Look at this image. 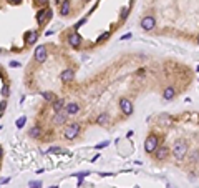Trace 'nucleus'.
Instances as JSON below:
<instances>
[{
  "label": "nucleus",
  "mask_w": 199,
  "mask_h": 188,
  "mask_svg": "<svg viewBox=\"0 0 199 188\" xmlns=\"http://www.w3.org/2000/svg\"><path fill=\"white\" fill-rule=\"evenodd\" d=\"M78 133H80V123H70V125L65 128V137H67L68 140L75 138Z\"/></svg>",
  "instance_id": "7ed1b4c3"
},
{
  "label": "nucleus",
  "mask_w": 199,
  "mask_h": 188,
  "mask_svg": "<svg viewBox=\"0 0 199 188\" xmlns=\"http://www.w3.org/2000/svg\"><path fill=\"white\" fill-rule=\"evenodd\" d=\"M68 12H70V0H63L61 2V7H60V15H68Z\"/></svg>",
  "instance_id": "ddd939ff"
},
{
  "label": "nucleus",
  "mask_w": 199,
  "mask_h": 188,
  "mask_svg": "<svg viewBox=\"0 0 199 188\" xmlns=\"http://www.w3.org/2000/svg\"><path fill=\"white\" fill-rule=\"evenodd\" d=\"M37 4L38 5H46L48 4V0H37Z\"/></svg>",
  "instance_id": "b1692460"
},
{
  "label": "nucleus",
  "mask_w": 199,
  "mask_h": 188,
  "mask_svg": "<svg viewBox=\"0 0 199 188\" xmlns=\"http://www.w3.org/2000/svg\"><path fill=\"white\" fill-rule=\"evenodd\" d=\"M67 115H68L67 112H58V113H55L53 123H57V125H61V123H65V122H67Z\"/></svg>",
  "instance_id": "6e6552de"
},
{
  "label": "nucleus",
  "mask_w": 199,
  "mask_h": 188,
  "mask_svg": "<svg viewBox=\"0 0 199 188\" xmlns=\"http://www.w3.org/2000/svg\"><path fill=\"white\" fill-rule=\"evenodd\" d=\"M174 93H176V92H174V88H173V87H168L166 90H164V95H163V97L166 98V100H171V98L174 97Z\"/></svg>",
  "instance_id": "2eb2a0df"
},
{
  "label": "nucleus",
  "mask_w": 199,
  "mask_h": 188,
  "mask_svg": "<svg viewBox=\"0 0 199 188\" xmlns=\"http://www.w3.org/2000/svg\"><path fill=\"white\" fill-rule=\"evenodd\" d=\"M75 77V72L71 68L65 70V72H61V82H70V80H73Z\"/></svg>",
  "instance_id": "9d476101"
},
{
  "label": "nucleus",
  "mask_w": 199,
  "mask_h": 188,
  "mask_svg": "<svg viewBox=\"0 0 199 188\" xmlns=\"http://www.w3.org/2000/svg\"><path fill=\"white\" fill-rule=\"evenodd\" d=\"M78 110H80L78 103H68V105H67V110H65V112H67L68 115H76V113H78Z\"/></svg>",
  "instance_id": "9b49d317"
},
{
  "label": "nucleus",
  "mask_w": 199,
  "mask_h": 188,
  "mask_svg": "<svg viewBox=\"0 0 199 188\" xmlns=\"http://www.w3.org/2000/svg\"><path fill=\"white\" fill-rule=\"evenodd\" d=\"M108 120H110V117H108L106 113H101V115H100L98 118H96V122H98V123H101V125H106V123H108Z\"/></svg>",
  "instance_id": "dca6fc26"
},
{
  "label": "nucleus",
  "mask_w": 199,
  "mask_h": 188,
  "mask_svg": "<svg viewBox=\"0 0 199 188\" xmlns=\"http://www.w3.org/2000/svg\"><path fill=\"white\" fill-rule=\"evenodd\" d=\"M25 38H27V42H28V44H33V42L37 40V33L35 32H27Z\"/></svg>",
  "instance_id": "f3484780"
},
{
  "label": "nucleus",
  "mask_w": 199,
  "mask_h": 188,
  "mask_svg": "<svg viewBox=\"0 0 199 188\" xmlns=\"http://www.w3.org/2000/svg\"><path fill=\"white\" fill-rule=\"evenodd\" d=\"M50 188H57V186H50Z\"/></svg>",
  "instance_id": "cd10ccee"
},
{
  "label": "nucleus",
  "mask_w": 199,
  "mask_h": 188,
  "mask_svg": "<svg viewBox=\"0 0 199 188\" xmlns=\"http://www.w3.org/2000/svg\"><path fill=\"white\" fill-rule=\"evenodd\" d=\"M186 152H188V145H186V141L179 140V141H176V143H174V147H173V155L176 156L178 160L184 158Z\"/></svg>",
  "instance_id": "f257e3e1"
},
{
  "label": "nucleus",
  "mask_w": 199,
  "mask_h": 188,
  "mask_svg": "<svg viewBox=\"0 0 199 188\" xmlns=\"http://www.w3.org/2000/svg\"><path fill=\"white\" fill-rule=\"evenodd\" d=\"M35 60L38 62V63H42V62L46 60V47L45 45H38L35 50Z\"/></svg>",
  "instance_id": "39448f33"
},
{
  "label": "nucleus",
  "mask_w": 199,
  "mask_h": 188,
  "mask_svg": "<svg viewBox=\"0 0 199 188\" xmlns=\"http://www.w3.org/2000/svg\"><path fill=\"white\" fill-rule=\"evenodd\" d=\"M120 108L123 113H126V115H131L133 113V103L131 100H128V98H121L120 100Z\"/></svg>",
  "instance_id": "20e7f679"
},
{
  "label": "nucleus",
  "mask_w": 199,
  "mask_h": 188,
  "mask_svg": "<svg viewBox=\"0 0 199 188\" xmlns=\"http://www.w3.org/2000/svg\"><path fill=\"white\" fill-rule=\"evenodd\" d=\"M40 133H42V128H40L38 125H37V127H33L32 130H30V135H32V137H40Z\"/></svg>",
  "instance_id": "6ab92c4d"
},
{
  "label": "nucleus",
  "mask_w": 199,
  "mask_h": 188,
  "mask_svg": "<svg viewBox=\"0 0 199 188\" xmlns=\"http://www.w3.org/2000/svg\"><path fill=\"white\" fill-rule=\"evenodd\" d=\"M168 155H169V148H168L166 145H164V147H159V148L156 150V158L158 160H166Z\"/></svg>",
  "instance_id": "0eeeda50"
},
{
  "label": "nucleus",
  "mask_w": 199,
  "mask_h": 188,
  "mask_svg": "<svg viewBox=\"0 0 199 188\" xmlns=\"http://www.w3.org/2000/svg\"><path fill=\"white\" fill-rule=\"evenodd\" d=\"M106 145H108V141H103L101 145H96V148H101V147H106Z\"/></svg>",
  "instance_id": "a878e982"
},
{
  "label": "nucleus",
  "mask_w": 199,
  "mask_h": 188,
  "mask_svg": "<svg viewBox=\"0 0 199 188\" xmlns=\"http://www.w3.org/2000/svg\"><path fill=\"white\" fill-rule=\"evenodd\" d=\"M2 95H4V97H7V95H8V88L5 87V85L2 87Z\"/></svg>",
  "instance_id": "5701e85b"
},
{
  "label": "nucleus",
  "mask_w": 199,
  "mask_h": 188,
  "mask_svg": "<svg viewBox=\"0 0 199 188\" xmlns=\"http://www.w3.org/2000/svg\"><path fill=\"white\" fill-rule=\"evenodd\" d=\"M106 37H108V32H106V33H103V35L100 37V38H98V42H101V40H105V38H106Z\"/></svg>",
  "instance_id": "393cba45"
},
{
  "label": "nucleus",
  "mask_w": 199,
  "mask_h": 188,
  "mask_svg": "<svg viewBox=\"0 0 199 188\" xmlns=\"http://www.w3.org/2000/svg\"><path fill=\"white\" fill-rule=\"evenodd\" d=\"M30 188H42V181H30Z\"/></svg>",
  "instance_id": "aec40b11"
},
{
  "label": "nucleus",
  "mask_w": 199,
  "mask_h": 188,
  "mask_svg": "<svg viewBox=\"0 0 199 188\" xmlns=\"http://www.w3.org/2000/svg\"><path fill=\"white\" fill-rule=\"evenodd\" d=\"M8 2H12V4H18L20 0H8Z\"/></svg>",
  "instance_id": "bb28decb"
},
{
  "label": "nucleus",
  "mask_w": 199,
  "mask_h": 188,
  "mask_svg": "<svg viewBox=\"0 0 199 188\" xmlns=\"http://www.w3.org/2000/svg\"><path fill=\"white\" fill-rule=\"evenodd\" d=\"M154 25H156V20H154V17L153 15H148V17H144L141 20V27L144 30H151V29H154Z\"/></svg>",
  "instance_id": "423d86ee"
},
{
  "label": "nucleus",
  "mask_w": 199,
  "mask_h": 188,
  "mask_svg": "<svg viewBox=\"0 0 199 188\" xmlns=\"http://www.w3.org/2000/svg\"><path fill=\"white\" fill-rule=\"evenodd\" d=\"M80 44H82V37L78 35V33H73V35L70 37V45L71 47H80Z\"/></svg>",
  "instance_id": "f8f14e48"
},
{
  "label": "nucleus",
  "mask_w": 199,
  "mask_h": 188,
  "mask_svg": "<svg viewBox=\"0 0 199 188\" xmlns=\"http://www.w3.org/2000/svg\"><path fill=\"white\" fill-rule=\"evenodd\" d=\"M63 105H65V102L61 100H55L53 102V110H55V113H58V112H61V110H63Z\"/></svg>",
  "instance_id": "4468645a"
},
{
  "label": "nucleus",
  "mask_w": 199,
  "mask_h": 188,
  "mask_svg": "<svg viewBox=\"0 0 199 188\" xmlns=\"http://www.w3.org/2000/svg\"><path fill=\"white\" fill-rule=\"evenodd\" d=\"M45 18H46V20L50 18V10H40V12H38V15H37V22H38L40 25H43Z\"/></svg>",
  "instance_id": "1a4fd4ad"
},
{
  "label": "nucleus",
  "mask_w": 199,
  "mask_h": 188,
  "mask_svg": "<svg viewBox=\"0 0 199 188\" xmlns=\"http://www.w3.org/2000/svg\"><path fill=\"white\" fill-rule=\"evenodd\" d=\"M43 98H45L46 102H52V103H53L55 102V93H52V92H43Z\"/></svg>",
  "instance_id": "a211bd4d"
},
{
  "label": "nucleus",
  "mask_w": 199,
  "mask_h": 188,
  "mask_svg": "<svg viewBox=\"0 0 199 188\" xmlns=\"http://www.w3.org/2000/svg\"><path fill=\"white\" fill-rule=\"evenodd\" d=\"M144 148H146V152H148V153H153V152H156V150L159 148V147H158V137H156V135H149V137L146 138Z\"/></svg>",
  "instance_id": "f03ea898"
},
{
  "label": "nucleus",
  "mask_w": 199,
  "mask_h": 188,
  "mask_svg": "<svg viewBox=\"0 0 199 188\" xmlns=\"http://www.w3.org/2000/svg\"><path fill=\"white\" fill-rule=\"evenodd\" d=\"M23 125H25V117H20V118L17 120V127H18V128H22Z\"/></svg>",
  "instance_id": "412c9836"
},
{
  "label": "nucleus",
  "mask_w": 199,
  "mask_h": 188,
  "mask_svg": "<svg viewBox=\"0 0 199 188\" xmlns=\"http://www.w3.org/2000/svg\"><path fill=\"white\" fill-rule=\"evenodd\" d=\"M199 158V152H194V155H191V162H196Z\"/></svg>",
  "instance_id": "4be33fe9"
},
{
  "label": "nucleus",
  "mask_w": 199,
  "mask_h": 188,
  "mask_svg": "<svg viewBox=\"0 0 199 188\" xmlns=\"http://www.w3.org/2000/svg\"><path fill=\"white\" fill-rule=\"evenodd\" d=\"M83 2H88V0H83Z\"/></svg>",
  "instance_id": "c85d7f7f"
},
{
  "label": "nucleus",
  "mask_w": 199,
  "mask_h": 188,
  "mask_svg": "<svg viewBox=\"0 0 199 188\" xmlns=\"http://www.w3.org/2000/svg\"><path fill=\"white\" fill-rule=\"evenodd\" d=\"M198 42H199V37H198Z\"/></svg>",
  "instance_id": "c756f323"
}]
</instances>
